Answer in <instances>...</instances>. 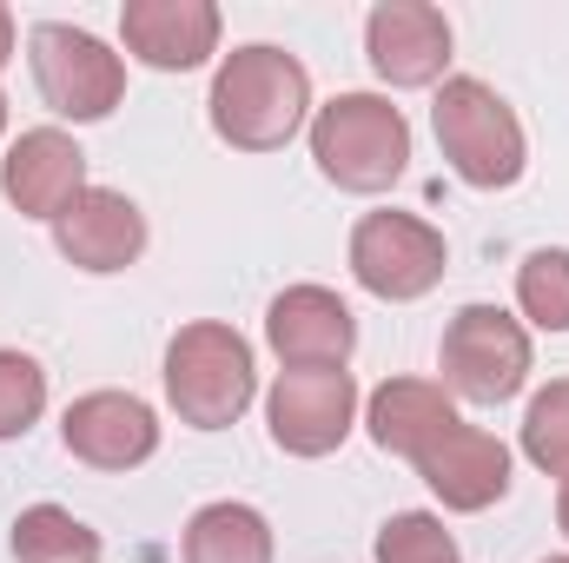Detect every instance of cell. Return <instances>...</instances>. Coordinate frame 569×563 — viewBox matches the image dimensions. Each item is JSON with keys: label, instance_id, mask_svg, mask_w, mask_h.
<instances>
[{"label": "cell", "instance_id": "6da1fadb", "mask_svg": "<svg viewBox=\"0 0 569 563\" xmlns=\"http://www.w3.org/2000/svg\"><path fill=\"white\" fill-rule=\"evenodd\" d=\"M206 113H212V134L239 152H279L311 127V73L298 53H284L272 40H252V47H232L212 73V93H206Z\"/></svg>", "mask_w": 569, "mask_h": 563}, {"label": "cell", "instance_id": "7a4b0ae2", "mask_svg": "<svg viewBox=\"0 0 569 563\" xmlns=\"http://www.w3.org/2000/svg\"><path fill=\"white\" fill-rule=\"evenodd\" d=\"M430 127H437V146H443V166L463 186H477V192H503L530 166L523 120H517V107L490 80L450 73L437 87V100H430Z\"/></svg>", "mask_w": 569, "mask_h": 563}, {"label": "cell", "instance_id": "3957f363", "mask_svg": "<svg viewBox=\"0 0 569 563\" xmlns=\"http://www.w3.org/2000/svg\"><path fill=\"white\" fill-rule=\"evenodd\" d=\"M311 159L338 192H391L411 166V120L385 93H338L311 107Z\"/></svg>", "mask_w": 569, "mask_h": 563}, {"label": "cell", "instance_id": "277c9868", "mask_svg": "<svg viewBox=\"0 0 569 563\" xmlns=\"http://www.w3.org/2000/svg\"><path fill=\"white\" fill-rule=\"evenodd\" d=\"M166 398L179 424L192 431H226L252 412L259 398V365H252V345L219 325V318H192L172 332L166 345Z\"/></svg>", "mask_w": 569, "mask_h": 563}, {"label": "cell", "instance_id": "5b68a950", "mask_svg": "<svg viewBox=\"0 0 569 563\" xmlns=\"http://www.w3.org/2000/svg\"><path fill=\"white\" fill-rule=\"evenodd\" d=\"M27 67H33L40 100L60 120H73V127H93V120H107L127 100V60L100 33H87V27L40 20L27 33Z\"/></svg>", "mask_w": 569, "mask_h": 563}, {"label": "cell", "instance_id": "8992f818", "mask_svg": "<svg viewBox=\"0 0 569 563\" xmlns=\"http://www.w3.org/2000/svg\"><path fill=\"white\" fill-rule=\"evenodd\" d=\"M443 392L463 405H510L530 385V332L503 305H463L437 345Z\"/></svg>", "mask_w": 569, "mask_h": 563}, {"label": "cell", "instance_id": "52a82bcc", "mask_svg": "<svg viewBox=\"0 0 569 563\" xmlns=\"http://www.w3.org/2000/svg\"><path fill=\"white\" fill-rule=\"evenodd\" d=\"M450 246L418 213H365L351 226V279L385 305H411L443 285Z\"/></svg>", "mask_w": 569, "mask_h": 563}, {"label": "cell", "instance_id": "ba28073f", "mask_svg": "<svg viewBox=\"0 0 569 563\" xmlns=\"http://www.w3.org/2000/svg\"><path fill=\"white\" fill-rule=\"evenodd\" d=\"M358 424L351 372H279L266 392V431L284 457H331Z\"/></svg>", "mask_w": 569, "mask_h": 563}, {"label": "cell", "instance_id": "9c48e42d", "mask_svg": "<svg viewBox=\"0 0 569 563\" xmlns=\"http://www.w3.org/2000/svg\"><path fill=\"white\" fill-rule=\"evenodd\" d=\"M266 345L284 372H345L358 352V318L331 285H284L266 305Z\"/></svg>", "mask_w": 569, "mask_h": 563}, {"label": "cell", "instance_id": "30bf717a", "mask_svg": "<svg viewBox=\"0 0 569 563\" xmlns=\"http://www.w3.org/2000/svg\"><path fill=\"white\" fill-rule=\"evenodd\" d=\"M418 477L430 484V497L457 517H477L490 504L510 497V444L483 424H450L437 444L418 451Z\"/></svg>", "mask_w": 569, "mask_h": 563}, {"label": "cell", "instance_id": "8fae6325", "mask_svg": "<svg viewBox=\"0 0 569 563\" xmlns=\"http://www.w3.org/2000/svg\"><path fill=\"white\" fill-rule=\"evenodd\" d=\"M365 53L385 87H443L450 80V20L430 0H378L365 20Z\"/></svg>", "mask_w": 569, "mask_h": 563}, {"label": "cell", "instance_id": "7c38bea8", "mask_svg": "<svg viewBox=\"0 0 569 563\" xmlns=\"http://www.w3.org/2000/svg\"><path fill=\"white\" fill-rule=\"evenodd\" d=\"M0 192L20 219H60L80 192H87V152L60 127H27L0 159Z\"/></svg>", "mask_w": 569, "mask_h": 563}, {"label": "cell", "instance_id": "4fadbf2b", "mask_svg": "<svg viewBox=\"0 0 569 563\" xmlns=\"http://www.w3.org/2000/svg\"><path fill=\"white\" fill-rule=\"evenodd\" d=\"M60 444H67V457H80L93 471H140L159 451V412L133 392H87L67 405Z\"/></svg>", "mask_w": 569, "mask_h": 563}, {"label": "cell", "instance_id": "5bb4252c", "mask_svg": "<svg viewBox=\"0 0 569 563\" xmlns=\"http://www.w3.org/2000/svg\"><path fill=\"white\" fill-rule=\"evenodd\" d=\"M219 7L212 0H127L120 7V40L152 73H192L219 53Z\"/></svg>", "mask_w": 569, "mask_h": 563}, {"label": "cell", "instance_id": "9a60e30c", "mask_svg": "<svg viewBox=\"0 0 569 563\" xmlns=\"http://www.w3.org/2000/svg\"><path fill=\"white\" fill-rule=\"evenodd\" d=\"M53 246L80 273H100V279L127 273V266H140V253H146V213L127 192H113V186H87L53 219Z\"/></svg>", "mask_w": 569, "mask_h": 563}, {"label": "cell", "instance_id": "2e32d148", "mask_svg": "<svg viewBox=\"0 0 569 563\" xmlns=\"http://www.w3.org/2000/svg\"><path fill=\"white\" fill-rule=\"evenodd\" d=\"M450 424H457V398L443 385H430V378H385L371 392V405H365L371 444L391 451V457H411V464H418V451L437 444Z\"/></svg>", "mask_w": 569, "mask_h": 563}, {"label": "cell", "instance_id": "e0dca14e", "mask_svg": "<svg viewBox=\"0 0 569 563\" xmlns=\"http://www.w3.org/2000/svg\"><path fill=\"white\" fill-rule=\"evenodd\" d=\"M179 551H186V563H272V524H266V511L219 497L186 517Z\"/></svg>", "mask_w": 569, "mask_h": 563}, {"label": "cell", "instance_id": "ac0fdd59", "mask_svg": "<svg viewBox=\"0 0 569 563\" xmlns=\"http://www.w3.org/2000/svg\"><path fill=\"white\" fill-rule=\"evenodd\" d=\"M7 544H13L20 563H100L107 557L100 531L87 517H73L67 504H27L13 517V537Z\"/></svg>", "mask_w": 569, "mask_h": 563}, {"label": "cell", "instance_id": "d6986e66", "mask_svg": "<svg viewBox=\"0 0 569 563\" xmlns=\"http://www.w3.org/2000/svg\"><path fill=\"white\" fill-rule=\"evenodd\" d=\"M517 312L537 332H569V246H537L517 266Z\"/></svg>", "mask_w": 569, "mask_h": 563}, {"label": "cell", "instance_id": "ffe728a7", "mask_svg": "<svg viewBox=\"0 0 569 563\" xmlns=\"http://www.w3.org/2000/svg\"><path fill=\"white\" fill-rule=\"evenodd\" d=\"M523 457L543 477H569V378H550L523 412Z\"/></svg>", "mask_w": 569, "mask_h": 563}, {"label": "cell", "instance_id": "44dd1931", "mask_svg": "<svg viewBox=\"0 0 569 563\" xmlns=\"http://www.w3.org/2000/svg\"><path fill=\"white\" fill-rule=\"evenodd\" d=\"M371 557L378 563H463L457 557V537H450L443 517H430V511H398V517H385Z\"/></svg>", "mask_w": 569, "mask_h": 563}, {"label": "cell", "instance_id": "7402d4cb", "mask_svg": "<svg viewBox=\"0 0 569 563\" xmlns=\"http://www.w3.org/2000/svg\"><path fill=\"white\" fill-rule=\"evenodd\" d=\"M47 412V365L33 352H7L0 345V444L27 437Z\"/></svg>", "mask_w": 569, "mask_h": 563}, {"label": "cell", "instance_id": "603a6c76", "mask_svg": "<svg viewBox=\"0 0 569 563\" xmlns=\"http://www.w3.org/2000/svg\"><path fill=\"white\" fill-rule=\"evenodd\" d=\"M7 60H13V13L0 7V67H7Z\"/></svg>", "mask_w": 569, "mask_h": 563}, {"label": "cell", "instance_id": "cb8c5ba5", "mask_svg": "<svg viewBox=\"0 0 569 563\" xmlns=\"http://www.w3.org/2000/svg\"><path fill=\"white\" fill-rule=\"evenodd\" d=\"M557 524H563V537H569V477H563V491H557Z\"/></svg>", "mask_w": 569, "mask_h": 563}, {"label": "cell", "instance_id": "d4e9b609", "mask_svg": "<svg viewBox=\"0 0 569 563\" xmlns=\"http://www.w3.org/2000/svg\"><path fill=\"white\" fill-rule=\"evenodd\" d=\"M0 134H7V93H0Z\"/></svg>", "mask_w": 569, "mask_h": 563}, {"label": "cell", "instance_id": "484cf974", "mask_svg": "<svg viewBox=\"0 0 569 563\" xmlns=\"http://www.w3.org/2000/svg\"><path fill=\"white\" fill-rule=\"evenodd\" d=\"M543 563H569V557H543Z\"/></svg>", "mask_w": 569, "mask_h": 563}]
</instances>
